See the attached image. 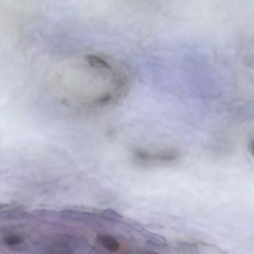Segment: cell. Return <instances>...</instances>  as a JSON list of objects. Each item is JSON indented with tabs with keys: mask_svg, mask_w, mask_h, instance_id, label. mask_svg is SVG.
I'll list each match as a JSON object with an SVG mask.
<instances>
[{
	"mask_svg": "<svg viewBox=\"0 0 254 254\" xmlns=\"http://www.w3.org/2000/svg\"><path fill=\"white\" fill-rule=\"evenodd\" d=\"M60 69V78L83 94L91 95L97 105L115 100L126 87V76L122 68L103 55L86 54L75 57Z\"/></svg>",
	"mask_w": 254,
	"mask_h": 254,
	"instance_id": "1",
	"label": "cell"
},
{
	"mask_svg": "<svg viewBox=\"0 0 254 254\" xmlns=\"http://www.w3.org/2000/svg\"><path fill=\"white\" fill-rule=\"evenodd\" d=\"M136 158L140 161L146 163H161L175 161L178 158L176 152L172 151H162V152H148L139 150L135 152Z\"/></svg>",
	"mask_w": 254,
	"mask_h": 254,
	"instance_id": "2",
	"label": "cell"
},
{
	"mask_svg": "<svg viewBox=\"0 0 254 254\" xmlns=\"http://www.w3.org/2000/svg\"><path fill=\"white\" fill-rule=\"evenodd\" d=\"M98 242L103 248H106L111 252H118L121 249V245L114 237L110 235H100L98 239Z\"/></svg>",
	"mask_w": 254,
	"mask_h": 254,
	"instance_id": "3",
	"label": "cell"
}]
</instances>
